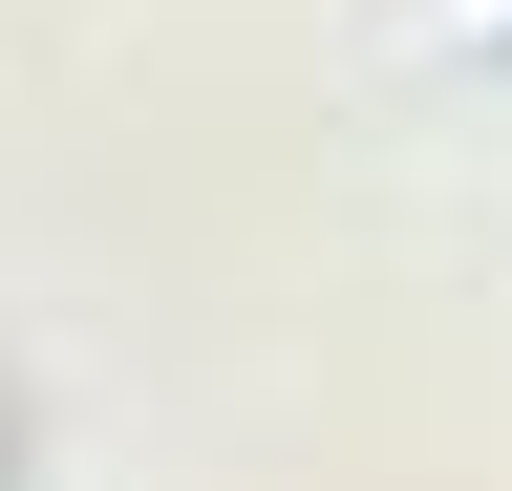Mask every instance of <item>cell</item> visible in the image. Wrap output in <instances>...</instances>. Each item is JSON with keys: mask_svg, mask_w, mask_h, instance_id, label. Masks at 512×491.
<instances>
[{"mask_svg": "<svg viewBox=\"0 0 512 491\" xmlns=\"http://www.w3.org/2000/svg\"><path fill=\"white\" fill-rule=\"evenodd\" d=\"M427 22H448V43H512V0H427Z\"/></svg>", "mask_w": 512, "mask_h": 491, "instance_id": "obj_1", "label": "cell"}]
</instances>
